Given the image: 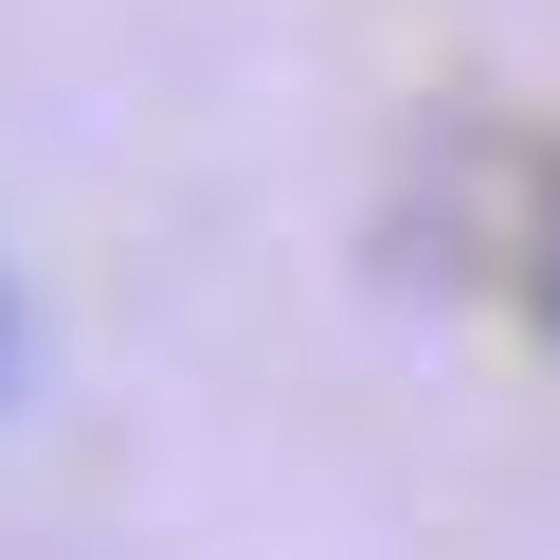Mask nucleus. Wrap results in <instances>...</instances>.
Instances as JSON below:
<instances>
[{
    "mask_svg": "<svg viewBox=\"0 0 560 560\" xmlns=\"http://www.w3.org/2000/svg\"><path fill=\"white\" fill-rule=\"evenodd\" d=\"M19 362H37V326H19V271H0V398H19Z\"/></svg>",
    "mask_w": 560,
    "mask_h": 560,
    "instance_id": "1",
    "label": "nucleus"
}]
</instances>
